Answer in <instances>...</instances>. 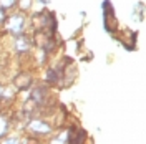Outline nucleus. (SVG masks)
Masks as SVG:
<instances>
[{
  "instance_id": "1",
  "label": "nucleus",
  "mask_w": 146,
  "mask_h": 144,
  "mask_svg": "<svg viewBox=\"0 0 146 144\" xmlns=\"http://www.w3.org/2000/svg\"><path fill=\"white\" fill-rule=\"evenodd\" d=\"M32 25L35 27V30L42 28V30H46V32H50V33H55L56 22H55L53 13L43 12V13H35V15H33V18H32Z\"/></svg>"
},
{
  "instance_id": "2",
  "label": "nucleus",
  "mask_w": 146,
  "mask_h": 144,
  "mask_svg": "<svg viewBox=\"0 0 146 144\" xmlns=\"http://www.w3.org/2000/svg\"><path fill=\"white\" fill-rule=\"evenodd\" d=\"M33 42H35L42 50H45V52H53L55 48H56V40H55L53 33H50V32H46V30H42V28L35 30Z\"/></svg>"
},
{
  "instance_id": "3",
  "label": "nucleus",
  "mask_w": 146,
  "mask_h": 144,
  "mask_svg": "<svg viewBox=\"0 0 146 144\" xmlns=\"http://www.w3.org/2000/svg\"><path fill=\"white\" fill-rule=\"evenodd\" d=\"M103 10H105V28H106V32H116V28H118V20L115 17V13H113V7L110 5L108 2H105L103 3Z\"/></svg>"
},
{
  "instance_id": "4",
  "label": "nucleus",
  "mask_w": 146,
  "mask_h": 144,
  "mask_svg": "<svg viewBox=\"0 0 146 144\" xmlns=\"http://www.w3.org/2000/svg\"><path fill=\"white\" fill-rule=\"evenodd\" d=\"M23 27H25V17L22 13H17V15L10 17L9 22H7V30L12 35H20L23 32Z\"/></svg>"
},
{
  "instance_id": "5",
  "label": "nucleus",
  "mask_w": 146,
  "mask_h": 144,
  "mask_svg": "<svg viewBox=\"0 0 146 144\" xmlns=\"http://www.w3.org/2000/svg\"><path fill=\"white\" fill-rule=\"evenodd\" d=\"M28 131L30 133H33V134H38V136H45L48 134L50 131H52V127L48 123L45 121H42V119H32L30 123H28Z\"/></svg>"
},
{
  "instance_id": "6",
  "label": "nucleus",
  "mask_w": 146,
  "mask_h": 144,
  "mask_svg": "<svg viewBox=\"0 0 146 144\" xmlns=\"http://www.w3.org/2000/svg\"><path fill=\"white\" fill-rule=\"evenodd\" d=\"M65 133H66V143H70V144H80L86 137V133L83 129H80V127H70Z\"/></svg>"
},
{
  "instance_id": "7",
  "label": "nucleus",
  "mask_w": 146,
  "mask_h": 144,
  "mask_svg": "<svg viewBox=\"0 0 146 144\" xmlns=\"http://www.w3.org/2000/svg\"><path fill=\"white\" fill-rule=\"evenodd\" d=\"M15 86H17L18 90H28L30 86H32V75H28V73H18L17 76H15Z\"/></svg>"
},
{
  "instance_id": "8",
  "label": "nucleus",
  "mask_w": 146,
  "mask_h": 144,
  "mask_svg": "<svg viewBox=\"0 0 146 144\" xmlns=\"http://www.w3.org/2000/svg\"><path fill=\"white\" fill-rule=\"evenodd\" d=\"M135 42H136V33L133 30H123V35H121V43L126 46L128 50H133L135 48Z\"/></svg>"
},
{
  "instance_id": "9",
  "label": "nucleus",
  "mask_w": 146,
  "mask_h": 144,
  "mask_svg": "<svg viewBox=\"0 0 146 144\" xmlns=\"http://www.w3.org/2000/svg\"><path fill=\"white\" fill-rule=\"evenodd\" d=\"M30 46H32V40H30V36H25V35H17V40H15V48H17L18 52H27L30 50Z\"/></svg>"
},
{
  "instance_id": "10",
  "label": "nucleus",
  "mask_w": 146,
  "mask_h": 144,
  "mask_svg": "<svg viewBox=\"0 0 146 144\" xmlns=\"http://www.w3.org/2000/svg\"><path fill=\"white\" fill-rule=\"evenodd\" d=\"M32 98L35 99L38 104H43L45 103V99L48 98V90L43 88V86H40V88H35L33 93H32Z\"/></svg>"
},
{
  "instance_id": "11",
  "label": "nucleus",
  "mask_w": 146,
  "mask_h": 144,
  "mask_svg": "<svg viewBox=\"0 0 146 144\" xmlns=\"http://www.w3.org/2000/svg\"><path fill=\"white\" fill-rule=\"evenodd\" d=\"M36 108H38V103H36L33 98H30L28 101H25V104H23V113L25 114H32V113H35Z\"/></svg>"
},
{
  "instance_id": "12",
  "label": "nucleus",
  "mask_w": 146,
  "mask_h": 144,
  "mask_svg": "<svg viewBox=\"0 0 146 144\" xmlns=\"http://www.w3.org/2000/svg\"><path fill=\"white\" fill-rule=\"evenodd\" d=\"M7 131H9V121L5 116H0V137L7 134Z\"/></svg>"
},
{
  "instance_id": "13",
  "label": "nucleus",
  "mask_w": 146,
  "mask_h": 144,
  "mask_svg": "<svg viewBox=\"0 0 146 144\" xmlns=\"http://www.w3.org/2000/svg\"><path fill=\"white\" fill-rule=\"evenodd\" d=\"M17 3V0H0V7L5 10V9H10Z\"/></svg>"
},
{
  "instance_id": "14",
  "label": "nucleus",
  "mask_w": 146,
  "mask_h": 144,
  "mask_svg": "<svg viewBox=\"0 0 146 144\" xmlns=\"http://www.w3.org/2000/svg\"><path fill=\"white\" fill-rule=\"evenodd\" d=\"M30 5H32V0H20V9L22 10L30 9Z\"/></svg>"
},
{
  "instance_id": "15",
  "label": "nucleus",
  "mask_w": 146,
  "mask_h": 144,
  "mask_svg": "<svg viewBox=\"0 0 146 144\" xmlns=\"http://www.w3.org/2000/svg\"><path fill=\"white\" fill-rule=\"evenodd\" d=\"M3 20H5V12H3V9L0 7V23H2Z\"/></svg>"
},
{
  "instance_id": "16",
  "label": "nucleus",
  "mask_w": 146,
  "mask_h": 144,
  "mask_svg": "<svg viewBox=\"0 0 146 144\" xmlns=\"http://www.w3.org/2000/svg\"><path fill=\"white\" fill-rule=\"evenodd\" d=\"M0 96H3V90L2 88H0Z\"/></svg>"
}]
</instances>
